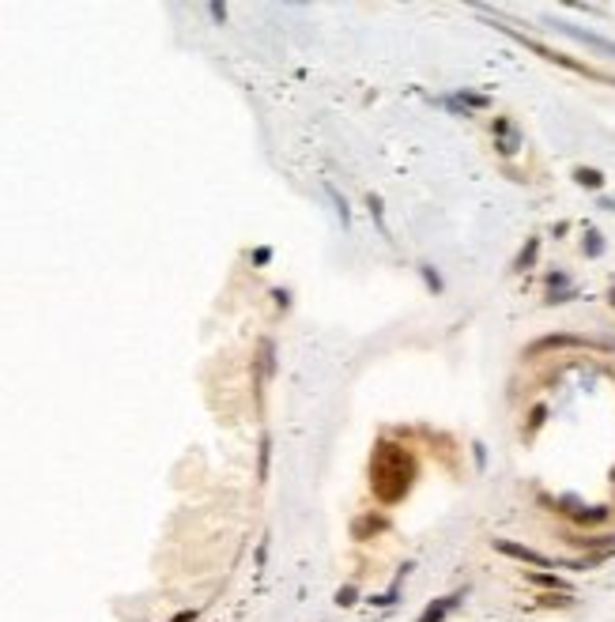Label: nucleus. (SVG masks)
<instances>
[{"instance_id":"9","label":"nucleus","mask_w":615,"mask_h":622,"mask_svg":"<svg viewBox=\"0 0 615 622\" xmlns=\"http://www.w3.org/2000/svg\"><path fill=\"white\" fill-rule=\"evenodd\" d=\"M495 136H498V151L502 155H514L517 144H521V136H517V128H514V121H509V117L495 121Z\"/></svg>"},{"instance_id":"6","label":"nucleus","mask_w":615,"mask_h":622,"mask_svg":"<svg viewBox=\"0 0 615 622\" xmlns=\"http://www.w3.org/2000/svg\"><path fill=\"white\" fill-rule=\"evenodd\" d=\"M559 347H604V343L589 340V336H574V332H555V336H544V340L528 343L525 355H544V351H559Z\"/></svg>"},{"instance_id":"17","label":"nucleus","mask_w":615,"mask_h":622,"mask_svg":"<svg viewBox=\"0 0 615 622\" xmlns=\"http://www.w3.org/2000/svg\"><path fill=\"white\" fill-rule=\"evenodd\" d=\"M453 102H464V106H472V110H483L487 106V94H472V91H457V98Z\"/></svg>"},{"instance_id":"19","label":"nucleus","mask_w":615,"mask_h":622,"mask_svg":"<svg viewBox=\"0 0 615 622\" xmlns=\"http://www.w3.org/2000/svg\"><path fill=\"white\" fill-rule=\"evenodd\" d=\"M325 193H328V196H332V204H336V211H340V223H348V207H344V196H340V193H336V189H332V185H325Z\"/></svg>"},{"instance_id":"18","label":"nucleus","mask_w":615,"mask_h":622,"mask_svg":"<svg viewBox=\"0 0 615 622\" xmlns=\"http://www.w3.org/2000/svg\"><path fill=\"white\" fill-rule=\"evenodd\" d=\"M351 603H359V589H355V585H344V589L336 592V607H351Z\"/></svg>"},{"instance_id":"8","label":"nucleus","mask_w":615,"mask_h":622,"mask_svg":"<svg viewBox=\"0 0 615 622\" xmlns=\"http://www.w3.org/2000/svg\"><path fill=\"white\" fill-rule=\"evenodd\" d=\"M457 603H461V592H453V596H438V600H430L427 607H423L419 622H446L449 611H453Z\"/></svg>"},{"instance_id":"5","label":"nucleus","mask_w":615,"mask_h":622,"mask_svg":"<svg viewBox=\"0 0 615 622\" xmlns=\"http://www.w3.org/2000/svg\"><path fill=\"white\" fill-rule=\"evenodd\" d=\"M548 27H551V31H559V34H566V38H574V42H585V46H593L596 53H608V57H615V42H612V38H604V34H593V31L574 27V23H562V19H548Z\"/></svg>"},{"instance_id":"14","label":"nucleus","mask_w":615,"mask_h":622,"mask_svg":"<svg viewBox=\"0 0 615 622\" xmlns=\"http://www.w3.org/2000/svg\"><path fill=\"white\" fill-rule=\"evenodd\" d=\"M367 207H370V215H374V223H378L381 238H389V230H385V215H381V200H378V193H367Z\"/></svg>"},{"instance_id":"11","label":"nucleus","mask_w":615,"mask_h":622,"mask_svg":"<svg viewBox=\"0 0 615 622\" xmlns=\"http://www.w3.org/2000/svg\"><path fill=\"white\" fill-rule=\"evenodd\" d=\"M536 253H540V238H528L525 245H521V253L514 257V264H509V268H514L517 275H521V272H528V268L536 264Z\"/></svg>"},{"instance_id":"12","label":"nucleus","mask_w":615,"mask_h":622,"mask_svg":"<svg viewBox=\"0 0 615 622\" xmlns=\"http://www.w3.org/2000/svg\"><path fill=\"white\" fill-rule=\"evenodd\" d=\"M574 181L582 189H604V174L593 170V166H574Z\"/></svg>"},{"instance_id":"16","label":"nucleus","mask_w":615,"mask_h":622,"mask_svg":"<svg viewBox=\"0 0 615 622\" xmlns=\"http://www.w3.org/2000/svg\"><path fill=\"white\" fill-rule=\"evenodd\" d=\"M582 249H585V257H600V253H604V238L596 234V230H589V234H585V245H582Z\"/></svg>"},{"instance_id":"3","label":"nucleus","mask_w":615,"mask_h":622,"mask_svg":"<svg viewBox=\"0 0 615 622\" xmlns=\"http://www.w3.org/2000/svg\"><path fill=\"white\" fill-rule=\"evenodd\" d=\"M491 547H495L498 555L514 558V562H525V566H536V569H555V566H559L555 558H548L544 551H532V547H525V543H514V539H491Z\"/></svg>"},{"instance_id":"1","label":"nucleus","mask_w":615,"mask_h":622,"mask_svg":"<svg viewBox=\"0 0 615 622\" xmlns=\"http://www.w3.org/2000/svg\"><path fill=\"white\" fill-rule=\"evenodd\" d=\"M415 483V456L401 445L381 442L374 460H370V487L381 506H396Z\"/></svg>"},{"instance_id":"4","label":"nucleus","mask_w":615,"mask_h":622,"mask_svg":"<svg viewBox=\"0 0 615 622\" xmlns=\"http://www.w3.org/2000/svg\"><path fill=\"white\" fill-rule=\"evenodd\" d=\"M551 506H559L555 513H562V517H570L574 524H582V528H593V524H604L612 517V509L608 506H578L574 498H559V502H551Z\"/></svg>"},{"instance_id":"23","label":"nucleus","mask_w":615,"mask_h":622,"mask_svg":"<svg viewBox=\"0 0 615 622\" xmlns=\"http://www.w3.org/2000/svg\"><path fill=\"white\" fill-rule=\"evenodd\" d=\"M608 302H612V306H615V287H612V295H608Z\"/></svg>"},{"instance_id":"7","label":"nucleus","mask_w":615,"mask_h":622,"mask_svg":"<svg viewBox=\"0 0 615 622\" xmlns=\"http://www.w3.org/2000/svg\"><path fill=\"white\" fill-rule=\"evenodd\" d=\"M566 543L585 555H615V532L608 535H566Z\"/></svg>"},{"instance_id":"21","label":"nucleus","mask_w":615,"mask_h":622,"mask_svg":"<svg viewBox=\"0 0 615 622\" xmlns=\"http://www.w3.org/2000/svg\"><path fill=\"white\" fill-rule=\"evenodd\" d=\"M257 472H261V479L268 475V442H261V464H257Z\"/></svg>"},{"instance_id":"10","label":"nucleus","mask_w":615,"mask_h":622,"mask_svg":"<svg viewBox=\"0 0 615 622\" xmlns=\"http://www.w3.org/2000/svg\"><path fill=\"white\" fill-rule=\"evenodd\" d=\"M528 585H536V589H551V592H570L566 581H562L559 573H551V569H528L525 573Z\"/></svg>"},{"instance_id":"13","label":"nucleus","mask_w":615,"mask_h":622,"mask_svg":"<svg viewBox=\"0 0 615 622\" xmlns=\"http://www.w3.org/2000/svg\"><path fill=\"white\" fill-rule=\"evenodd\" d=\"M378 528H385V517H362V521H355V539H367Z\"/></svg>"},{"instance_id":"22","label":"nucleus","mask_w":615,"mask_h":622,"mask_svg":"<svg viewBox=\"0 0 615 622\" xmlns=\"http://www.w3.org/2000/svg\"><path fill=\"white\" fill-rule=\"evenodd\" d=\"M193 619H196V611H181V615H178L174 622H193Z\"/></svg>"},{"instance_id":"20","label":"nucleus","mask_w":615,"mask_h":622,"mask_svg":"<svg viewBox=\"0 0 615 622\" xmlns=\"http://www.w3.org/2000/svg\"><path fill=\"white\" fill-rule=\"evenodd\" d=\"M423 279H427V287L435 291V295H441V279L435 275V268H430V264H423Z\"/></svg>"},{"instance_id":"2","label":"nucleus","mask_w":615,"mask_h":622,"mask_svg":"<svg viewBox=\"0 0 615 622\" xmlns=\"http://www.w3.org/2000/svg\"><path fill=\"white\" fill-rule=\"evenodd\" d=\"M502 34H509L514 42H521L525 49H532V53H540L544 60H551V64H562V68H570V72H578V76H589V80H608L604 72H596V68H589V64H582V60H574V57H566V53H559V49H548L544 42H536V38H528V34H517V31H509V27H498ZM612 83V80H608Z\"/></svg>"},{"instance_id":"15","label":"nucleus","mask_w":615,"mask_h":622,"mask_svg":"<svg viewBox=\"0 0 615 622\" xmlns=\"http://www.w3.org/2000/svg\"><path fill=\"white\" fill-rule=\"evenodd\" d=\"M540 603H544V607H570L574 596H570V592H548V596H540Z\"/></svg>"}]
</instances>
